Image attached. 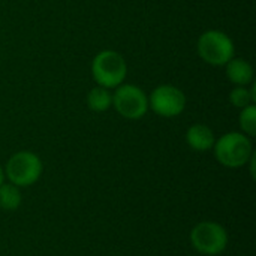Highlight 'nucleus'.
I'll use <instances>...</instances> for the list:
<instances>
[{
	"label": "nucleus",
	"mask_w": 256,
	"mask_h": 256,
	"mask_svg": "<svg viewBox=\"0 0 256 256\" xmlns=\"http://www.w3.org/2000/svg\"><path fill=\"white\" fill-rule=\"evenodd\" d=\"M148 106L160 117H177L186 108V96L178 87L162 84L152 92Z\"/></svg>",
	"instance_id": "7"
},
{
	"label": "nucleus",
	"mask_w": 256,
	"mask_h": 256,
	"mask_svg": "<svg viewBox=\"0 0 256 256\" xmlns=\"http://www.w3.org/2000/svg\"><path fill=\"white\" fill-rule=\"evenodd\" d=\"M226 76L236 86H249L254 81V68L244 58L232 57L226 64Z\"/></svg>",
	"instance_id": "9"
},
{
	"label": "nucleus",
	"mask_w": 256,
	"mask_h": 256,
	"mask_svg": "<svg viewBox=\"0 0 256 256\" xmlns=\"http://www.w3.org/2000/svg\"><path fill=\"white\" fill-rule=\"evenodd\" d=\"M112 105L122 117L138 120L144 117L148 110V98L142 88L134 84H120L112 94Z\"/></svg>",
	"instance_id": "6"
},
{
	"label": "nucleus",
	"mask_w": 256,
	"mask_h": 256,
	"mask_svg": "<svg viewBox=\"0 0 256 256\" xmlns=\"http://www.w3.org/2000/svg\"><path fill=\"white\" fill-rule=\"evenodd\" d=\"M42 162L32 152H18L12 154L6 164V177L16 188L34 184L42 174Z\"/></svg>",
	"instance_id": "4"
},
{
	"label": "nucleus",
	"mask_w": 256,
	"mask_h": 256,
	"mask_svg": "<svg viewBox=\"0 0 256 256\" xmlns=\"http://www.w3.org/2000/svg\"><path fill=\"white\" fill-rule=\"evenodd\" d=\"M255 87L248 88V86H236L230 93V102L236 108H240V110L248 105L255 104Z\"/></svg>",
	"instance_id": "12"
},
{
	"label": "nucleus",
	"mask_w": 256,
	"mask_h": 256,
	"mask_svg": "<svg viewBox=\"0 0 256 256\" xmlns=\"http://www.w3.org/2000/svg\"><path fill=\"white\" fill-rule=\"evenodd\" d=\"M92 74L98 86L105 88H116L124 82L128 75V64L120 52L104 50L93 58Z\"/></svg>",
	"instance_id": "2"
},
{
	"label": "nucleus",
	"mask_w": 256,
	"mask_h": 256,
	"mask_svg": "<svg viewBox=\"0 0 256 256\" xmlns=\"http://www.w3.org/2000/svg\"><path fill=\"white\" fill-rule=\"evenodd\" d=\"M214 156L226 168H242L248 165L254 154L252 141L243 132H228L214 141Z\"/></svg>",
	"instance_id": "1"
},
{
	"label": "nucleus",
	"mask_w": 256,
	"mask_h": 256,
	"mask_svg": "<svg viewBox=\"0 0 256 256\" xmlns=\"http://www.w3.org/2000/svg\"><path fill=\"white\" fill-rule=\"evenodd\" d=\"M238 123L240 128L243 130L244 135H248L249 138L256 135V105H248L244 108H242L240 111V117H238Z\"/></svg>",
	"instance_id": "13"
},
{
	"label": "nucleus",
	"mask_w": 256,
	"mask_h": 256,
	"mask_svg": "<svg viewBox=\"0 0 256 256\" xmlns=\"http://www.w3.org/2000/svg\"><path fill=\"white\" fill-rule=\"evenodd\" d=\"M3 180H4V172H3V170H2V166H0V186L3 184Z\"/></svg>",
	"instance_id": "14"
},
{
	"label": "nucleus",
	"mask_w": 256,
	"mask_h": 256,
	"mask_svg": "<svg viewBox=\"0 0 256 256\" xmlns=\"http://www.w3.org/2000/svg\"><path fill=\"white\" fill-rule=\"evenodd\" d=\"M200 57L212 66H225L236 54L232 39L220 30L204 32L196 44Z\"/></svg>",
	"instance_id": "3"
},
{
	"label": "nucleus",
	"mask_w": 256,
	"mask_h": 256,
	"mask_svg": "<svg viewBox=\"0 0 256 256\" xmlns=\"http://www.w3.org/2000/svg\"><path fill=\"white\" fill-rule=\"evenodd\" d=\"M190 244L202 255H219L228 246V232L216 222H200L190 231Z\"/></svg>",
	"instance_id": "5"
},
{
	"label": "nucleus",
	"mask_w": 256,
	"mask_h": 256,
	"mask_svg": "<svg viewBox=\"0 0 256 256\" xmlns=\"http://www.w3.org/2000/svg\"><path fill=\"white\" fill-rule=\"evenodd\" d=\"M87 105L94 112H105L112 105V94L110 88H105L102 86L93 87L87 94Z\"/></svg>",
	"instance_id": "10"
},
{
	"label": "nucleus",
	"mask_w": 256,
	"mask_h": 256,
	"mask_svg": "<svg viewBox=\"0 0 256 256\" xmlns=\"http://www.w3.org/2000/svg\"><path fill=\"white\" fill-rule=\"evenodd\" d=\"M21 206V192L12 183H3L0 186V208L14 212Z\"/></svg>",
	"instance_id": "11"
},
{
	"label": "nucleus",
	"mask_w": 256,
	"mask_h": 256,
	"mask_svg": "<svg viewBox=\"0 0 256 256\" xmlns=\"http://www.w3.org/2000/svg\"><path fill=\"white\" fill-rule=\"evenodd\" d=\"M186 141L195 152H207L214 146V134L206 124H192L186 132Z\"/></svg>",
	"instance_id": "8"
}]
</instances>
